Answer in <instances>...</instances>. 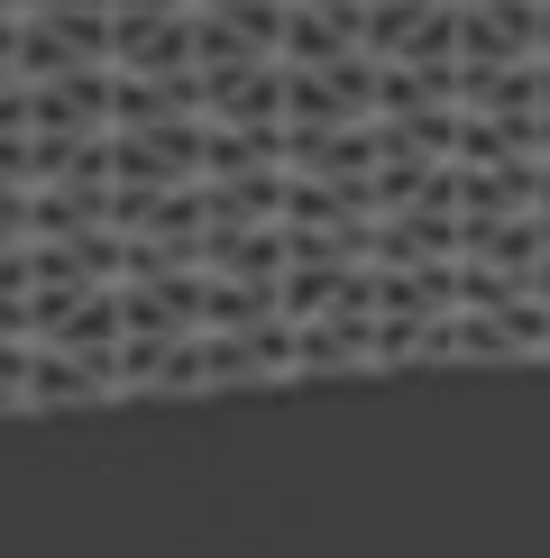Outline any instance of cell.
Wrapping results in <instances>:
<instances>
[{
	"label": "cell",
	"instance_id": "cell-1",
	"mask_svg": "<svg viewBox=\"0 0 550 558\" xmlns=\"http://www.w3.org/2000/svg\"><path fill=\"white\" fill-rule=\"evenodd\" d=\"M450 0H0V422L367 385Z\"/></svg>",
	"mask_w": 550,
	"mask_h": 558
}]
</instances>
